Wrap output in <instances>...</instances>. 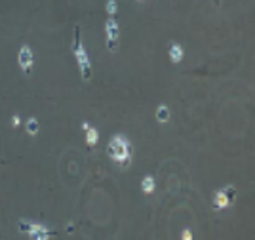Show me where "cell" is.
Returning a JSON list of instances; mask_svg holds the SVG:
<instances>
[{"instance_id": "12", "label": "cell", "mask_w": 255, "mask_h": 240, "mask_svg": "<svg viewBox=\"0 0 255 240\" xmlns=\"http://www.w3.org/2000/svg\"><path fill=\"white\" fill-rule=\"evenodd\" d=\"M117 0H107V11H109V15H117Z\"/></svg>"}, {"instance_id": "3", "label": "cell", "mask_w": 255, "mask_h": 240, "mask_svg": "<svg viewBox=\"0 0 255 240\" xmlns=\"http://www.w3.org/2000/svg\"><path fill=\"white\" fill-rule=\"evenodd\" d=\"M17 229L21 231V233H25V235H29L31 239H38V240H48L57 237L55 231L48 229L44 225H36V223H27V221H19L17 223Z\"/></svg>"}, {"instance_id": "8", "label": "cell", "mask_w": 255, "mask_h": 240, "mask_svg": "<svg viewBox=\"0 0 255 240\" xmlns=\"http://www.w3.org/2000/svg\"><path fill=\"white\" fill-rule=\"evenodd\" d=\"M170 57L173 63H179L183 59V48L179 44H170Z\"/></svg>"}, {"instance_id": "13", "label": "cell", "mask_w": 255, "mask_h": 240, "mask_svg": "<svg viewBox=\"0 0 255 240\" xmlns=\"http://www.w3.org/2000/svg\"><path fill=\"white\" fill-rule=\"evenodd\" d=\"M11 122H13V126H19V116H13V120H11Z\"/></svg>"}, {"instance_id": "2", "label": "cell", "mask_w": 255, "mask_h": 240, "mask_svg": "<svg viewBox=\"0 0 255 240\" xmlns=\"http://www.w3.org/2000/svg\"><path fill=\"white\" fill-rule=\"evenodd\" d=\"M107 153L113 160H117L120 164H128V160L131 157V151H129V143L124 136H117L111 139V143L107 147Z\"/></svg>"}, {"instance_id": "6", "label": "cell", "mask_w": 255, "mask_h": 240, "mask_svg": "<svg viewBox=\"0 0 255 240\" xmlns=\"http://www.w3.org/2000/svg\"><path fill=\"white\" fill-rule=\"evenodd\" d=\"M17 61H19V67L25 74H31L32 71V52L29 46H23L19 50V55H17Z\"/></svg>"}, {"instance_id": "10", "label": "cell", "mask_w": 255, "mask_h": 240, "mask_svg": "<svg viewBox=\"0 0 255 240\" xmlns=\"http://www.w3.org/2000/svg\"><path fill=\"white\" fill-rule=\"evenodd\" d=\"M25 128H27V132H29L31 136H36V134H38V120H36V118H29Z\"/></svg>"}, {"instance_id": "1", "label": "cell", "mask_w": 255, "mask_h": 240, "mask_svg": "<svg viewBox=\"0 0 255 240\" xmlns=\"http://www.w3.org/2000/svg\"><path fill=\"white\" fill-rule=\"evenodd\" d=\"M73 53H75L76 61H78V67H80V74L82 78L88 80L90 74H92V63H90V57L86 53V48L82 46V34H80V27L75 29V48H73Z\"/></svg>"}, {"instance_id": "5", "label": "cell", "mask_w": 255, "mask_h": 240, "mask_svg": "<svg viewBox=\"0 0 255 240\" xmlns=\"http://www.w3.org/2000/svg\"><path fill=\"white\" fill-rule=\"evenodd\" d=\"M105 29H107V46H109V50L111 52H115L117 50V46H118V23L117 19H107V25H105Z\"/></svg>"}, {"instance_id": "11", "label": "cell", "mask_w": 255, "mask_h": 240, "mask_svg": "<svg viewBox=\"0 0 255 240\" xmlns=\"http://www.w3.org/2000/svg\"><path fill=\"white\" fill-rule=\"evenodd\" d=\"M143 191L145 193H152L154 191V179L150 178V176H147V178L143 179Z\"/></svg>"}, {"instance_id": "14", "label": "cell", "mask_w": 255, "mask_h": 240, "mask_svg": "<svg viewBox=\"0 0 255 240\" xmlns=\"http://www.w3.org/2000/svg\"><path fill=\"white\" fill-rule=\"evenodd\" d=\"M183 239L189 240V239H191V233H189V231H185V233H183Z\"/></svg>"}, {"instance_id": "7", "label": "cell", "mask_w": 255, "mask_h": 240, "mask_svg": "<svg viewBox=\"0 0 255 240\" xmlns=\"http://www.w3.org/2000/svg\"><path fill=\"white\" fill-rule=\"evenodd\" d=\"M82 128H84V132H86V139H88V145L94 147L97 143V137H99L97 130H96V128H92V126L88 124V122H84V124H82Z\"/></svg>"}, {"instance_id": "4", "label": "cell", "mask_w": 255, "mask_h": 240, "mask_svg": "<svg viewBox=\"0 0 255 240\" xmlns=\"http://www.w3.org/2000/svg\"><path fill=\"white\" fill-rule=\"evenodd\" d=\"M234 199H236V187L229 185V187H225L223 191L215 193V197H213V208H215V210H223L225 206L233 204Z\"/></svg>"}, {"instance_id": "9", "label": "cell", "mask_w": 255, "mask_h": 240, "mask_svg": "<svg viewBox=\"0 0 255 240\" xmlns=\"http://www.w3.org/2000/svg\"><path fill=\"white\" fill-rule=\"evenodd\" d=\"M170 118V111H168V107L166 105H160L158 111H156V120L158 122H166Z\"/></svg>"}, {"instance_id": "15", "label": "cell", "mask_w": 255, "mask_h": 240, "mask_svg": "<svg viewBox=\"0 0 255 240\" xmlns=\"http://www.w3.org/2000/svg\"><path fill=\"white\" fill-rule=\"evenodd\" d=\"M212 2H215V4H219V2H221V0H212Z\"/></svg>"}]
</instances>
